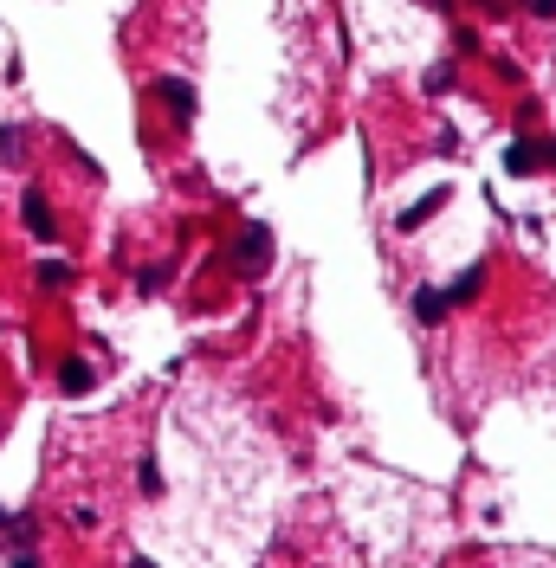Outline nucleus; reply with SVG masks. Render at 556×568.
Wrapping results in <instances>:
<instances>
[{
  "label": "nucleus",
  "mask_w": 556,
  "mask_h": 568,
  "mask_svg": "<svg viewBox=\"0 0 556 568\" xmlns=\"http://www.w3.org/2000/svg\"><path fill=\"white\" fill-rule=\"evenodd\" d=\"M453 304H447V291H440V284H421V291H414V317H421V323H440Z\"/></svg>",
  "instance_id": "2"
},
{
  "label": "nucleus",
  "mask_w": 556,
  "mask_h": 568,
  "mask_svg": "<svg viewBox=\"0 0 556 568\" xmlns=\"http://www.w3.org/2000/svg\"><path fill=\"white\" fill-rule=\"evenodd\" d=\"M440 200H447V188H434L427 200H414V207L401 213V233H414V227H421V220H427V213H440Z\"/></svg>",
  "instance_id": "7"
},
{
  "label": "nucleus",
  "mask_w": 556,
  "mask_h": 568,
  "mask_svg": "<svg viewBox=\"0 0 556 568\" xmlns=\"http://www.w3.org/2000/svg\"><path fill=\"white\" fill-rule=\"evenodd\" d=\"M20 149H26V129H0V156L20 162Z\"/></svg>",
  "instance_id": "10"
},
{
  "label": "nucleus",
  "mask_w": 556,
  "mask_h": 568,
  "mask_svg": "<svg viewBox=\"0 0 556 568\" xmlns=\"http://www.w3.org/2000/svg\"><path fill=\"white\" fill-rule=\"evenodd\" d=\"M537 149H530V142H511V149H505V175H537Z\"/></svg>",
  "instance_id": "6"
},
{
  "label": "nucleus",
  "mask_w": 556,
  "mask_h": 568,
  "mask_svg": "<svg viewBox=\"0 0 556 568\" xmlns=\"http://www.w3.org/2000/svg\"><path fill=\"white\" fill-rule=\"evenodd\" d=\"M20 213H26L33 239H46V246H52V213H46V200H39V194H20Z\"/></svg>",
  "instance_id": "4"
},
{
  "label": "nucleus",
  "mask_w": 556,
  "mask_h": 568,
  "mask_svg": "<svg viewBox=\"0 0 556 568\" xmlns=\"http://www.w3.org/2000/svg\"><path fill=\"white\" fill-rule=\"evenodd\" d=\"M156 97H162L181 123H194V85H188V78H156Z\"/></svg>",
  "instance_id": "1"
},
{
  "label": "nucleus",
  "mask_w": 556,
  "mask_h": 568,
  "mask_svg": "<svg viewBox=\"0 0 556 568\" xmlns=\"http://www.w3.org/2000/svg\"><path fill=\"white\" fill-rule=\"evenodd\" d=\"M91 381H98V369H91V362H78V355L58 369V388H65V394H91Z\"/></svg>",
  "instance_id": "3"
},
{
  "label": "nucleus",
  "mask_w": 556,
  "mask_h": 568,
  "mask_svg": "<svg viewBox=\"0 0 556 568\" xmlns=\"http://www.w3.org/2000/svg\"><path fill=\"white\" fill-rule=\"evenodd\" d=\"M136 478H143V491H149V497L162 491V465H156V459H143V472H136Z\"/></svg>",
  "instance_id": "11"
},
{
  "label": "nucleus",
  "mask_w": 556,
  "mask_h": 568,
  "mask_svg": "<svg viewBox=\"0 0 556 568\" xmlns=\"http://www.w3.org/2000/svg\"><path fill=\"white\" fill-rule=\"evenodd\" d=\"M479 284H485V271H479V265H466V271H459V278L447 284V304H466V298L479 291Z\"/></svg>",
  "instance_id": "8"
},
{
  "label": "nucleus",
  "mask_w": 556,
  "mask_h": 568,
  "mask_svg": "<svg viewBox=\"0 0 556 568\" xmlns=\"http://www.w3.org/2000/svg\"><path fill=\"white\" fill-rule=\"evenodd\" d=\"M524 7H530L537 20H556V0H524Z\"/></svg>",
  "instance_id": "13"
},
{
  "label": "nucleus",
  "mask_w": 556,
  "mask_h": 568,
  "mask_svg": "<svg viewBox=\"0 0 556 568\" xmlns=\"http://www.w3.org/2000/svg\"><path fill=\"white\" fill-rule=\"evenodd\" d=\"M240 265H246V271L265 265V227H246V233H240Z\"/></svg>",
  "instance_id": "5"
},
{
  "label": "nucleus",
  "mask_w": 556,
  "mask_h": 568,
  "mask_svg": "<svg viewBox=\"0 0 556 568\" xmlns=\"http://www.w3.org/2000/svg\"><path fill=\"white\" fill-rule=\"evenodd\" d=\"M421 85H427V91H447V85H453V65H434V71H427Z\"/></svg>",
  "instance_id": "12"
},
{
  "label": "nucleus",
  "mask_w": 556,
  "mask_h": 568,
  "mask_svg": "<svg viewBox=\"0 0 556 568\" xmlns=\"http://www.w3.org/2000/svg\"><path fill=\"white\" fill-rule=\"evenodd\" d=\"M39 284H46V291H58V284H72V265H65V259H46V265H39Z\"/></svg>",
  "instance_id": "9"
}]
</instances>
